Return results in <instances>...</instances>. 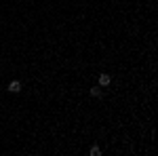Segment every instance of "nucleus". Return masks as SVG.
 I'll return each instance as SVG.
<instances>
[{"label":"nucleus","mask_w":158,"mask_h":156,"mask_svg":"<svg viewBox=\"0 0 158 156\" xmlns=\"http://www.w3.org/2000/svg\"><path fill=\"white\" fill-rule=\"evenodd\" d=\"M89 93H91V97H101V86H93Z\"/></svg>","instance_id":"nucleus-3"},{"label":"nucleus","mask_w":158,"mask_h":156,"mask_svg":"<svg viewBox=\"0 0 158 156\" xmlns=\"http://www.w3.org/2000/svg\"><path fill=\"white\" fill-rule=\"evenodd\" d=\"M110 82H112V76L110 74H101L99 76V86H108Z\"/></svg>","instance_id":"nucleus-2"},{"label":"nucleus","mask_w":158,"mask_h":156,"mask_svg":"<svg viewBox=\"0 0 158 156\" xmlns=\"http://www.w3.org/2000/svg\"><path fill=\"white\" fill-rule=\"evenodd\" d=\"M9 91L11 93H21V82L19 80H11L9 82Z\"/></svg>","instance_id":"nucleus-1"},{"label":"nucleus","mask_w":158,"mask_h":156,"mask_svg":"<svg viewBox=\"0 0 158 156\" xmlns=\"http://www.w3.org/2000/svg\"><path fill=\"white\" fill-rule=\"evenodd\" d=\"M89 154H91V156H99V154H101V150H99V145H93V148L89 150Z\"/></svg>","instance_id":"nucleus-4"}]
</instances>
